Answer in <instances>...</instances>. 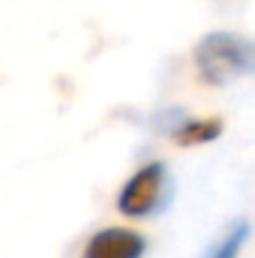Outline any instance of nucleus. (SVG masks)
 Listing matches in <instances>:
<instances>
[{
	"instance_id": "f257e3e1",
	"label": "nucleus",
	"mask_w": 255,
	"mask_h": 258,
	"mask_svg": "<svg viewBox=\"0 0 255 258\" xmlns=\"http://www.w3.org/2000/svg\"><path fill=\"white\" fill-rule=\"evenodd\" d=\"M255 66L253 43L235 33H208L195 48V68L208 86H228Z\"/></svg>"
},
{
	"instance_id": "f03ea898",
	"label": "nucleus",
	"mask_w": 255,
	"mask_h": 258,
	"mask_svg": "<svg viewBox=\"0 0 255 258\" xmlns=\"http://www.w3.org/2000/svg\"><path fill=\"white\" fill-rule=\"evenodd\" d=\"M170 203V175L165 163L153 161L135 171L118 196V211L128 218H148Z\"/></svg>"
},
{
	"instance_id": "7ed1b4c3",
	"label": "nucleus",
	"mask_w": 255,
	"mask_h": 258,
	"mask_svg": "<svg viewBox=\"0 0 255 258\" xmlns=\"http://www.w3.org/2000/svg\"><path fill=\"white\" fill-rule=\"evenodd\" d=\"M148 248V241L123 226H110L98 231L83 251V258H143Z\"/></svg>"
},
{
	"instance_id": "20e7f679",
	"label": "nucleus",
	"mask_w": 255,
	"mask_h": 258,
	"mask_svg": "<svg viewBox=\"0 0 255 258\" xmlns=\"http://www.w3.org/2000/svg\"><path fill=\"white\" fill-rule=\"evenodd\" d=\"M220 131H223V123L218 118H205V120H183L180 125L170 131V136L178 146L190 148V146H203V143L215 141Z\"/></svg>"
},
{
	"instance_id": "39448f33",
	"label": "nucleus",
	"mask_w": 255,
	"mask_h": 258,
	"mask_svg": "<svg viewBox=\"0 0 255 258\" xmlns=\"http://www.w3.org/2000/svg\"><path fill=\"white\" fill-rule=\"evenodd\" d=\"M248 236H250V223H248V221H235V223L223 233V238L205 251L203 258H238L240 248H243L245 241H248Z\"/></svg>"
}]
</instances>
